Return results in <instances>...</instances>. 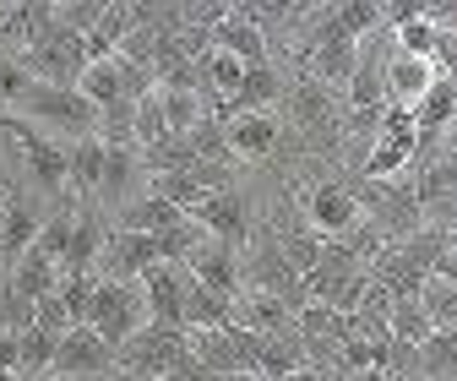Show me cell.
<instances>
[{"mask_svg":"<svg viewBox=\"0 0 457 381\" xmlns=\"http://www.w3.org/2000/svg\"><path fill=\"white\" fill-rule=\"evenodd\" d=\"M17 120H28V126H38L44 137H54V142H82V137H98V109L77 93V87H44V82H33L28 87V98L12 109Z\"/></svg>","mask_w":457,"mask_h":381,"instance_id":"1","label":"cell"},{"mask_svg":"<svg viewBox=\"0 0 457 381\" xmlns=\"http://www.w3.org/2000/svg\"><path fill=\"white\" fill-rule=\"evenodd\" d=\"M87 327L109 344L120 349L131 344L142 327H147V300H142V284H104L98 278V294H93V311H87Z\"/></svg>","mask_w":457,"mask_h":381,"instance_id":"2","label":"cell"},{"mask_svg":"<svg viewBox=\"0 0 457 381\" xmlns=\"http://www.w3.org/2000/svg\"><path fill=\"white\" fill-rule=\"evenodd\" d=\"M49 376L54 381H114V349L93 333V327H71V333L54 344Z\"/></svg>","mask_w":457,"mask_h":381,"instance_id":"3","label":"cell"},{"mask_svg":"<svg viewBox=\"0 0 457 381\" xmlns=\"http://www.w3.org/2000/svg\"><path fill=\"white\" fill-rule=\"evenodd\" d=\"M158 267V245L153 235H120V229H109L98 261H93V278L104 284H142V272Z\"/></svg>","mask_w":457,"mask_h":381,"instance_id":"4","label":"cell"},{"mask_svg":"<svg viewBox=\"0 0 457 381\" xmlns=\"http://www.w3.org/2000/svg\"><path fill=\"white\" fill-rule=\"evenodd\" d=\"M186 272H191V284H202V289H212V294H223V300H240V294H245L240 251H235V245H218L212 235H207V240L191 251Z\"/></svg>","mask_w":457,"mask_h":381,"instance_id":"5","label":"cell"},{"mask_svg":"<svg viewBox=\"0 0 457 381\" xmlns=\"http://www.w3.org/2000/svg\"><path fill=\"white\" fill-rule=\"evenodd\" d=\"M305 212H311V229L321 240H337L360 224V202H354V186L349 180H321L311 196H305Z\"/></svg>","mask_w":457,"mask_h":381,"instance_id":"6","label":"cell"},{"mask_svg":"<svg viewBox=\"0 0 457 381\" xmlns=\"http://www.w3.org/2000/svg\"><path fill=\"white\" fill-rule=\"evenodd\" d=\"M283 98V77H278V66H251L245 71V82H240V93L235 98H223V104H212L207 115L223 126V120H240V115H272V104Z\"/></svg>","mask_w":457,"mask_h":381,"instance_id":"7","label":"cell"},{"mask_svg":"<svg viewBox=\"0 0 457 381\" xmlns=\"http://www.w3.org/2000/svg\"><path fill=\"white\" fill-rule=\"evenodd\" d=\"M142 191H147V175H142L137 147H109V153H104V180H98L93 207L104 202L109 212H120V207H126V202H137Z\"/></svg>","mask_w":457,"mask_h":381,"instance_id":"8","label":"cell"},{"mask_svg":"<svg viewBox=\"0 0 457 381\" xmlns=\"http://www.w3.org/2000/svg\"><path fill=\"white\" fill-rule=\"evenodd\" d=\"M191 218H196V224H202L218 245L245 251V235H251V207H245V196H240V191H218V196H207Z\"/></svg>","mask_w":457,"mask_h":381,"instance_id":"9","label":"cell"},{"mask_svg":"<svg viewBox=\"0 0 457 381\" xmlns=\"http://www.w3.org/2000/svg\"><path fill=\"white\" fill-rule=\"evenodd\" d=\"M283 137L278 115H240V120H223V147L235 163H262Z\"/></svg>","mask_w":457,"mask_h":381,"instance_id":"10","label":"cell"},{"mask_svg":"<svg viewBox=\"0 0 457 381\" xmlns=\"http://www.w3.org/2000/svg\"><path fill=\"white\" fill-rule=\"evenodd\" d=\"M212 49L235 54L245 71H251V66H272V44L262 38V28H256V22H245V17H240V6H228V17L212 28Z\"/></svg>","mask_w":457,"mask_h":381,"instance_id":"11","label":"cell"},{"mask_svg":"<svg viewBox=\"0 0 457 381\" xmlns=\"http://www.w3.org/2000/svg\"><path fill=\"white\" fill-rule=\"evenodd\" d=\"M354 66H360V44H349V38H321V44H311V54H305V77L321 82L327 93H343V87H349Z\"/></svg>","mask_w":457,"mask_h":381,"instance_id":"12","label":"cell"},{"mask_svg":"<svg viewBox=\"0 0 457 381\" xmlns=\"http://www.w3.org/2000/svg\"><path fill=\"white\" fill-rule=\"evenodd\" d=\"M6 272H12V294H17V300H28V305L49 300L54 289H61V278H66V272L54 267V261H49L38 245H28V251H22V256L6 267Z\"/></svg>","mask_w":457,"mask_h":381,"instance_id":"13","label":"cell"},{"mask_svg":"<svg viewBox=\"0 0 457 381\" xmlns=\"http://www.w3.org/2000/svg\"><path fill=\"white\" fill-rule=\"evenodd\" d=\"M235 327H240V333H251V338L289 333V327H295V311H289V305H278V300L262 294V289H245V294L235 300Z\"/></svg>","mask_w":457,"mask_h":381,"instance_id":"14","label":"cell"},{"mask_svg":"<svg viewBox=\"0 0 457 381\" xmlns=\"http://www.w3.org/2000/svg\"><path fill=\"white\" fill-rule=\"evenodd\" d=\"M180 207H169L163 196H153V191H142L137 202H126L120 212L109 218V229H120V235H163L169 224H180Z\"/></svg>","mask_w":457,"mask_h":381,"instance_id":"15","label":"cell"},{"mask_svg":"<svg viewBox=\"0 0 457 381\" xmlns=\"http://www.w3.org/2000/svg\"><path fill=\"white\" fill-rule=\"evenodd\" d=\"M436 71L430 61H409V54H392L386 61V109H414L425 93H430Z\"/></svg>","mask_w":457,"mask_h":381,"instance_id":"16","label":"cell"},{"mask_svg":"<svg viewBox=\"0 0 457 381\" xmlns=\"http://www.w3.org/2000/svg\"><path fill=\"white\" fill-rule=\"evenodd\" d=\"M104 153H109V142H98V137L66 142V180H71V196H82L87 207H93L98 180H104Z\"/></svg>","mask_w":457,"mask_h":381,"instance_id":"17","label":"cell"},{"mask_svg":"<svg viewBox=\"0 0 457 381\" xmlns=\"http://www.w3.org/2000/svg\"><path fill=\"white\" fill-rule=\"evenodd\" d=\"M77 93L93 104V109H109L126 98V61L120 54H109V61H93L82 77H77Z\"/></svg>","mask_w":457,"mask_h":381,"instance_id":"18","label":"cell"},{"mask_svg":"<svg viewBox=\"0 0 457 381\" xmlns=\"http://www.w3.org/2000/svg\"><path fill=\"white\" fill-rule=\"evenodd\" d=\"M186 333H218V327H235V300H223L202 284H186Z\"/></svg>","mask_w":457,"mask_h":381,"instance_id":"19","label":"cell"},{"mask_svg":"<svg viewBox=\"0 0 457 381\" xmlns=\"http://www.w3.org/2000/svg\"><path fill=\"white\" fill-rule=\"evenodd\" d=\"M158 104H163L169 137H191V131L207 120V98H202L196 87H158Z\"/></svg>","mask_w":457,"mask_h":381,"instance_id":"20","label":"cell"},{"mask_svg":"<svg viewBox=\"0 0 457 381\" xmlns=\"http://www.w3.org/2000/svg\"><path fill=\"white\" fill-rule=\"evenodd\" d=\"M272 245H278V256L289 261L300 278H305V272H316V261H321V251H327V240H321L311 224H305V229H278Z\"/></svg>","mask_w":457,"mask_h":381,"instance_id":"21","label":"cell"},{"mask_svg":"<svg viewBox=\"0 0 457 381\" xmlns=\"http://www.w3.org/2000/svg\"><path fill=\"white\" fill-rule=\"evenodd\" d=\"M295 333L305 349L311 344H343V316L327 305H305V311H295Z\"/></svg>","mask_w":457,"mask_h":381,"instance_id":"22","label":"cell"},{"mask_svg":"<svg viewBox=\"0 0 457 381\" xmlns=\"http://www.w3.org/2000/svg\"><path fill=\"white\" fill-rule=\"evenodd\" d=\"M430 333H436V327H430V316L420 311V300H397V305H392V327H386V338H392V344L420 349Z\"/></svg>","mask_w":457,"mask_h":381,"instance_id":"23","label":"cell"},{"mask_svg":"<svg viewBox=\"0 0 457 381\" xmlns=\"http://www.w3.org/2000/svg\"><path fill=\"white\" fill-rule=\"evenodd\" d=\"M420 311L430 316V327L436 333H446V327L457 321V284H446V278H425V289H420Z\"/></svg>","mask_w":457,"mask_h":381,"instance_id":"24","label":"cell"},{"mask_svg":"<svg viewBox=\"0 0 457 381\" xmlns=\"http://www.w3.org/2000/svg\"><path fill=\"white\" fill-rule=\"evenodd\" d=\"M169 137V126H163V104H158V87L131 109V147L142 153V147H158Z\"/></svg>","mask_w":457,"mask_h":381,"instance_id":"25","label":"cell"},{"mask_svg":"<svg viewBox=\"0 0 457 381\" xmlns=\"http://www.w3.org/2000/svg\"><path fill=\"white\" fill-rule=\"evenodd\" d=\"M54 294H61V305L71 311V321H77V327H87V311H93L98 278H93V272H66V278H61V289H54Z\"/></svg>","mask_w":457,"mask_h":381,"instance_id":"26","label":"cell"},{"mask_svg":"<svg viewBox=\"0 0 457 381\" xmlns=\"http://www.w3.org/2000/svg\"><path fill=\"white\" fill-rule=\"evenodd\" d=\"M392 38H397V54H409V61H430L436 44H441V33H436L425 17H414V22H403V28H392Z\"/></svg>","mask_w":457,"mask_h":381,"instance_id":"27","label":"cell"},{"mask_svg":"<svg viewBox=\"0 0 457 381\" xmlns=\"http://www.w3.org/2000/svg\"><path fill=\"white\" fill-rule=\"evenodd\" d=\"M17 376H49V360H54V338H44L38 327H28V333H17Z\"/></svg>","mask_w":457,"mask_h":381,"instance_id":"28","label":"cell"},{"mask_svg":"<svg viewBox=\"0 0 457 381\" xmlns=\"http://www.w3.org/2000/svg\"><path fill=\"white\" fill-rule=\"evenodd\" d=\"M104 17V0H66V6H54V28L66 33H93Z\"/></svg>","mask_w":457,"mask_h":381,"instance_id":"29","label":"cell"},{"mask_svg":"<svg viewBox=\"0 0 457 381\" xmlns=\"http://www.w3.org/2000/svg\"><path fill=\"white\" fill-rule=\"evenodd\" d=\"M33 327H38L44 338H54V344H61V338L71 333L77 321H71V311L61 305V294H49V300H38V305H33Z\"/></svg>","mask_w":457,"mask_h":381,"instance_id":"30","label":"cell"},{"mask_svg":"<svg viewBox=\"0 0 457 381\" xmlns=\"http://www.w3.org/2000/svg\"><path fill=\"white\" fill-rule=\"evenodd\" d=\"M28 87H33V77L22 71V61L17 54H0V98H6V109H17L28 98Z\"/></svg>","mask_w":457,"mask_h":381,"instance_id":"31","label":"cell"},{"mask_svg":"<svg viewBox=\"0 0 457 381\" xmlns=\"http://www.w3.org/2000/svg\"><path fill=\"white\" fill-rule=\"evenodd\" d=\"M430 71H436V82H457V33H441V44L430 54Z\"/></svg>","mask_w":457,"mask_h":381,"instance_id":"32","label":"cell"},{"mask_svg":"<svg viewBox=\"0 0 457 381\" xmlns=\"http://www.w3.org/2000/svg\"><path fill=\"white\" fill-rule=\"evenodd\" d=\"M17 365H22V354H17V333H0V370L17 376Z\"/></svg>","mask_w":457,"mask_h":381,"instance_id":"33","label":"cell"},{"mask_svg":"<svg viewBox=\"0 0 457 381\" xmlns=\"http://www.w3.org/2000/svg\"><path fill=\"white\" fill-rule=\"evenodd\" d=\"M0 191L12 196V170H6V142H0Z\"/></svg>","mask_w":457,"mask_h":381,"instance_id":"34","label":"cell"},{"mask_svg":"<svg viewBox=\"0 0 457 381\" xmlns=\"http://www.w3.org/2000/svg\"><path fill=\"white\" fill-rule=\"evenodd\" d=\"M17 381H54V376H17Z\"/></svg>","mask_w":457,"mask_h":381,"instance_id":"35","label":"cell"},{"mask_svg":"<svg viewBox=\"0 0 457 381\" xmlns=\"http://www.w3.org/2000/svg\"><path fill=\"white\" fill-rule=\"evenodd\" d=\"M6 115H12V109H6V98H0V120H6Z\"/></svg>","mask_w":457,"mask_h":381,"instance_id":"36","label":"cell"},{"mask_svg":"<svg viewBox=\"0 0 457 381\" xmlns=\"http://www.w3.org/2000/svg\"><path fill=\"white\" fill-rule=\"evenodd\" d=\"M235 381H267V376H235Z\"/></svg>","mask_w":457,"mask_h":381,"instance_id":"37","label":"cell"}]
</instances>
